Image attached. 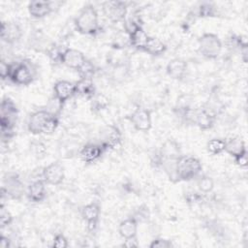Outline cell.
I'll return each mask as SVG.
<instances>
[{"instance_id":"obj_12","label":"cell","mask_w":248,"mask_h":248,"mask_svg":"<svg viewBox=\"0 0 248 248\" xmlns=\"http://www.w3.org/2000/svg\"><path fill=\"white\" fill-rule=\"evenodd\" d=\"M86 61L84 54L77 48L66 47L62 51L61 64L76 72H78Z\"/></svg>"},{"instance_id":"obj_31","label":"cell","mask_w":248,"mask_h":248,"mask_svg":"<svg viewBox=\"0 0 248 248\" xmlns=\"http://www.w3.org/2000/svg\"><path fill=\"white\" fill-rule=\"evenodd\" d=\"M29 149H30V152L33 154V156L38 160L44 159L47 152V148L45 142L38 140H34L30 142Z\"/></svg>"},{"instance_id":"obj_33","label":"cell","mask_w":248,"mask_h":248,"mask_svg":"<svg viewBox=\"0 0 248 248\" xmlns=\"http://www.w3.org/2000/svg\"><path fill=\"white\" fill-rule=\"evenodd\" d=\"M111 46L115 49H122L127 46H130L129 34L125 30L122 32H118L112 39Z\"/></svg>"},{"instance_id":"obj_20","label":"cell","mask_w":248,"mask_h":248,"mask_svg":"<svg viewBox=\"0 0 248 248\" xmlns=\"http://www.w3.org/2000/svg\"><path fill=\"white\" fill-rule=\"evenodd\" d=\"M187 62L181 58H173L170 60L166 66L167 75L175 80H181L187 72Z\"/></svg>"},{"instance_id":"obj_32","label":"cell","mask_w":248,"mask_h":248,"mask_svg":"<svg viewBox=\"0 0 248 248\" xmlns=\"http://www.w3.org/2000/svg\"><path fill=\"white\" fill-rule=\"evenodd\" d=\"M129 75V67L126 64L119 63L115 65L111 71V78L116 82L123 81Z\"/></svg>"},{"instance_id":"obj_27","label":"cell","mask_w":248,"mask_h":248,"mask_svg":"<svg viewBox=\"0 0 248 248\" xmlns=\"http://www.w3.org/2000/svg\"><path fill=\"white\" fill-rule=\"evenodd\" d=\"M167 49H168V46L162 40H160L159 38L150 36L143 52H146L151 56L158 57L163 55L167 51Z\"/></svg>"},{"instance_id":"obj_2","label":"cell","mask_w":248,"mask_h":248,"mask_svg":"<svg viewBox=\"0 0 248 248\" xmlns=\"http://www.w3.org/2000/svg\"><path fill=\"white\" fill-rule=\"evenodd\" d=\"M74 26L79 34L96 35L100 31L99 13L97 9L92 4L83 6L74 18Z\"/></svg>"},{"instance_id":"obj_29","label":"cell","mask_w":248,"mask_h":248,"mask_svg":"<svg viewBox=\"0 0 248 248\" xmlns=\"http://www.w3.org/2000/svg\"><path fill=\"white\" fill-rule=\"evenodd\" d=\"M226 149V140L221 138H213L210 139L206 142V150L209 154L215 156L220 155L225 152Z\"/></svg>"},{"instance_id":"obj_38","label":"cell","mask_w":248,"mask_h":248,"mask_svg":"<svg viewBox=\"0 0 248 248\" xmlns=\"http://www.w3.org/2000/svg\"><path fill=\"white\" fill-rule=\"evenodd\" d=\"M69 246V242L67 237L63 233H57L52 239L51 247L55 248H67Z\"/></svg>"},{"instance_id":"obj_22","label":"cell","mask_w":248,"mask_h":248,"mask_svg":"<svg viewBox=\"0 0 248 248\" xmlns=\"http://www.w3.org/2000/svg\"><path fill=\"white\" fill-rule=\"evenodd\" d=\"M129 34L130 46L134 47L139 51H144L145 46L149 39V35L143 29L141 25H138L134 30H132Z\"/></svg>"},{"instance_id":"obj_37","label":"cell","mask_w":248,"mask_h":248,"mask_svg":"<svg viewBox=\"0 0 248 248\" xmlns=\"http://www.w3.org/2000/svg\"><path fill=\"white\" fill-rule=\"evenodd\" d=\"M12 68H13V63H10L3 58L1 59V61H0V76H1L2 80L9 79V78L11 76Z\"/></svg>"},{"instance_id":"obj_19","label":"cell","mask_w":248,"mask_h":248,"mask_svg":"<svg viewBox=\"0 0 248 248\" xmlns=\"http://www.w3.org/2000/svg\"><path fill=\"white\" fill-rule=\"evenodd\" d=\"M181 155L180 145L174 140H167L160 147L155 162L157 163L162 159H176Z\"/></svg>"},{"instance_id":"obj_5","label":"cell","mask_w":248,"mask_h":248,"mask_svg":"<svg viewBox=\"0 0 248 248\" xmlns=\"http://www.w3.org/2000/svg\"><path fill=\"white\" fill-rule=\"evenodd\" d=\"M198 48L201 55L206 59H216L223 48V43L218 35L207 32L198 39Z\"/></svg>"},{"instance_id":"obj_10","label":"cell","mask_w":248,"mask_h":248,"mask_svg":"<svg viewBox=\"0 0 248 248\" xmlns=\"http://www.w3.org/2000/svg\"><path fill=\"white\" fill-rule=\"evenodd\" d=\"M42 178L48 185L57 186L62 184L65 179L64 166L60 161L51 162L43 168Z\"/></svg>"},{"instance_id":"obj_17","label":"cell","mask_w":248,"mask_h":248,"mask_svg":"<svg viewBox=\"0 0 248 248\" xmlns=\"http://www.w3.org/2000/svg\"><path fill=\"white\" fill-rule=\"evenodd\" d=\"M55 3L51 1H30L27 5V11L31 17L42 19L53 12Z\"/></svg>"},{"instance_id":"obj_42","label":"cell","mask_w":248,"mask_h":248,"mask_svg":"<svg viewBox=\"0 0 248 248\" xmlns=\"http://www.w3.org/2000/svg\"><path fill=\"white\" fill-rule=\"evenodd\" d=\"M11 239L8 236L5 235H1L0 236V247L1 248H9L11 247Z\"/></svg>"},{"instance_id":"obj_43","label":"cell","mask_w":248,"mask_h":248,"mask_svg":"<svg viewBox=\"0 0 248 248\" xmlns=\"http://www.w3.org/2000/svg\"><path fill=\"white\" fill-rule=\"evenodd\" d=\"M240 50V57L243 63H247V57H248V45L243 46L239 48Z\"/></svg>"},{"instance_id":"obj_7","label":"cell","mask_w":248,"mask_h":248,"mask_svg":"<svg viewBox=\"0 0 248 248\" xmlns=\"http://www.w3.org/2000/svg\"><path fill=\"white\" fill-rule=\"evenodd\" d=\"M99 140L107 150L116 149L122 143V133L116 125L108 124L100 129Z\"/></svg>"},{"instance_id":"obj_28","label":"cell","mask_w":248,"mask_h":248,"mask_svg":"<svg viewBox=\"0 0 248 248\" xmlns=\"http://www.w3.org/2000/svg\"><path fill=\"white\" fill-rule=\"evenodd\" d=\"M89 101L90 109L95 113L107 109L109 106V99L105 94L100 92H97Z\"/></svg>"},{"instance_id":"obj_6","label":"cell","mask_w":248,"mask_h":248,"mask_svg":"<svg viewBox=\"0 0 248 248\" xmlns=\"http://www.w3.org/2000/svg\"><path fill=\"white\" fill-rule=\"evenodd\" d=\"M35 78L34 69L31 62L22 60L19 62H13V68L9 80L20 86H27L33 82Z\"/></svg>"},{"instance_id":"obj_4","label":"cell","mask_w":248,"mask_h":248,"mask_svg":"<svg viewBox=\"0 0 248 248\" xmlns=\"http://www.w3.org/2000/svg\"><path fill=\"white\" fill-rule=\"evenodd\" d=\"M24 193V184L17 172L9 171L3 175L1 186V200H4L5 197L12 200H20Z\"/></svg>"},{"instance_id":"obj_35","label":"cell","mask_w":248,"mask_h":248,"mask_svg":"<svg viewBox=\"0 0 248 248\" xmlns=\"http://www.w3.org/2000/svg\"><path fill=\"white\" fill-rule=\"evenodd\" d=\"M59 124H60V117L56 116V115H53V114L50 115V117L47 119V121L45 125L43 134H45V135L53 134L57 130Z\"/></svg>"},{"instance_id":"obj_36","label":"cell","mask_w":248,"mask_h":248,"mask_svg":"<svg viewBox=\"0 0 248 248\" xmlns=\"http://www.w3.org/2000/svg\"><path fill=\"white\" fill-rule=\"evenodd\" d=\"M170 247H173L172 241L163 237H156L149 244V248H170Z\"/></svg>"},{"instance_id":"obj_23","label":"cell","mask_w":248,"mask_h":248,"mask_svg":"<svg viewBox=\"0 0 248 248\" xmlns=\"http://www.w3.org/2000/svg\"><path fill=\"white\" fill-rule=\"evenodd\" d=\"M76 85V96H79L87 99L88 101L97 93L96 86L92 78H79L75 82Z\"/></svg>"},{"instance_id":"obj_16","label":"cell","mask_w":248,"mask_h":248,"mask_svg":"<svg viewBox=\"0 0 248 248\" xmlns=\"http://www.w3.org/2000/svg\"><path fill=\"white\" fill-rule=\"evenodd\" d=\"M52 91L53 97H55L62 105H65L67 101L76 96V85L72 81L61 79L53 84Z\"/></svg>"},{"instance_id":"obj_21","label":"cell","mask_w":248,"mask_h":248,"mask_svg":"<svg viewBox=\"0 0 248 248\" xmlns=\"http://www.w3.org/2000/svg\"><path fill=\"white\" fill-rule=\"evenodd\" d=\"M46 183L43 180V178L32 181L28 185L27 191H26V195H27L28 200L32 202H35V203L43 202L45 200L46 196Z\"/></svg>"},{"instance_id":"obj_24","label":"cell","mask_w":248,"mask_h":248,"mask_svg":"<svg viewBox=\"0 0 248 248\" xmlns=\"http://www.w3.org/2000/svg\"><path fill=\"white\" fill-rule=\"evenodd\" d=\"M138 228L139 221L136 217H128L122 220L118 225V232L119 235L123 239L137 237L138 235Z\"/></svg>"},{"instance_id":"obj_14","label":"cell","mask_w":248,"mask_h":248,"mask_svg":"<svg viewBox=\"0 0 248 248\" xmlns=\"http://www.w3.org/2000/svg\"><path fill=\"white\" fill-rule=\"evenodd\" d=\"M52 115L46 109H39L30 113L27 119V130L32 135H41L44 132L47 119Z\"/></svg>"},{"instance_id":"obj_25","label":"cell","mask_w":248,"mask_h":248,"mask_svg":"<svg viewBox=\"0 0 248 248\" xmlns=\"http://www.w3.org/2000/svg\"><path fill=\"white\" fill-rule=\"evenodd\" d=\"M246 151H247V148H246L245 141L241 138L232 137L229 140H226L225 152H227L232 158H234Z\"/></svg>"},{"instance_id":"obj_13","label":"cell","mask_w":248,"mask_h":248,"mask_svg":"<svg viewBox=\"0 0 248 248\" xmlns=\"http://www.w3.org/2000/svg\"><path fill=\"white\" fill-rule=\"evenodd\" d=\"M81 217L86 223L87 231L90 232H95L98 227L100 214H101V205L97 202H91L84 206H82L81 210Z\"/></svg>"},{"instance_id":"obj_39","label":"cell","mask_w":248,"mask_h":248,"mask_svg":"<svg viewBox=\"0 0 248 248\" xmlns=\"http://www.w3.org/2000/svg\"><path fill=\"white\" fill-rule=\"evenodd\" d=\"M233 160L236 166H238L241 169H245L248 164V152H243L242 154L234 157Z\"/></svg>"},{"instance_id":"obj_11","label":"cell","mask_w":248,"mask_h":248,"mask_svg":"<svg viewBox=\"0 0 248 248\" xmlns=\"http://www.w3.org/2000/svg\"><path fill=\"white\" fill-rule=\"evenodd\" d=\"M23 36V30L19 23L16 21H2L0 26V38L8 44L14 45L20 41Z\"/></svg>"},{"instance_id":"obj_3","label":"cell","mask_w":248,"mask_h":248,"mask_svg":"<svg viewBox=\"0 0 248 248\" xmlns=\"http://www.w3.org/2000/svg\"><path fill=\"white\" fill-rule=\"evenodd\" d=\"M202 165L201 161L190 155H180L176 160L175 171L179 181H190L201 175Z\"/></svg>"},{"instance_id":"obj_30","label":"cell","mask_w":248,"mask_h":248,"mask_svg":"<svg viewBox=\"0 0 248 248\" xmlns=\"http://www.w3.org/2000/svg\"><path fill=\"white\" fill-rule=\"evenodd\" d=\"M197 187L200 193L209 194L214 189V180L206 174H201L197 177Z\"/></svg>"},{"instance_id":"obj_40","label":"cell","mask_w":248,"mask_h":248,"mask_svg":"<svg viewBox=\"0 0 248 248\" xmlns=\"http://www.w3.org/2000/svg\"><path fill=\"white\" fill-rule=\"evenodd\" d=\"M185 201L190 204L197 203V202L202 201V193L194 192V191H192L190 193H187L186 196H185Z\"/></svg>"},{"instance_id":"obj_41","label":"cell","mask_w":248,"mask_h":248,"mask_svg":"<svg viewBox=\"0 0 248 248\" xmlns=\"http://www.w3.org/2000/svg\"><path fill=\"white\" fill-rule=\"evenodd\" d=\"M122 245L125 247H128V248H134V247L139 246V241H138L137 237L128 238V239H124V242Z\"/></svg>"},{"instance_id":"obj_15","label":"cell","mask_w":248,"mask_h":248,"mask_svg":"<svg viewBox=\"0 0 248 248\" xmlns=\"http://www.w3.org/2000/svg\"><path fill=\"white\" fill-rule=\"evenodd\" d=\"M107 149L101 143L88 142L85 143L78 151L80 160L85 164H92L98 161Z\"/></svg>"},{"instance_id":"obj_18","label":"cell","mask_w":248,"mask_h":248,"mask_svg":"<svg viewBox=\"0 0 248 248\" xmlns=\"http://www.w3.org/2000/svg\"><path fill=\"white\" fill-rule=\"evenodd\" d=\"M216 116L207 108L195 109L194 124L202 131H207L214 127Z\"/></svg>"},{"instance_id":"obj_1","label":"cell","mask_w":248,"mask_h":248,"mask_svg":"<svg viewBox=\"0 0 248 248\" xmlns=\"http://www.w3.org/2000/svg\"><path fill=\"white\" fill-rule=\"evenodd\" d=\"M18 117V108L16 103L8 96L2 98L0 106L1 141L8 143L16 135L15 128Z\"/></svg>"},{"instance_id":"obj_34","label":"cell","mask_w":248,"mask_h":248,"mask_svg":"<svg viewBox=\"0 0 248 248\" xmlns=\"http://www.w3.org/2000/svg\"><path fill=\"white\" fill-rule=\"evenodd\" d=\"M14 221L13 214L9 211V209L6 207L4 203L0 204V225L1 229L7 228L10 226Z\"/></svg>"},{"instance_id":"obj_8","label":"cell","mask_w":248,"mask_h":248,"mask_svg":"<svg viewBox=\"0 0 248 248\" xmlns=\"http://www.w3.org/2000/svg\"><path fill=\"white\" fill-rule=\"evenodd\" d=\"M103 12L106 17L112 23L124 22L128 13V4L124 1H107L104 2Z\"/></svg>"},{"instance_id":"obj_26","label":"cell","mask_w":248,"mask_h":248,"mask_svg":"<svg viewBox=\"0 0 248 248\" xmlns=\"http://www.w3.org/2000/svg\"><path fill=\"white\" fill-rule=\"evenodd\" d=\"M193 16L195 17H215L218 16V10L212 2H201L193 10Z\"/></svg>"},{"instance_id":"obj_9","label":"cell","mask_w":248,"mask_h":248,"mask_svg":"<svg viewBox=\"0 0 248 248\" xmlns=\"http://www.w3.org/2000/svg\"><path fill=\"white\" fill-rule=\"evenodd\" d=\"M127 118L138 132L146 133L152 128V114L145 108L138 107Z\"/></svg>"}]
</instances>
